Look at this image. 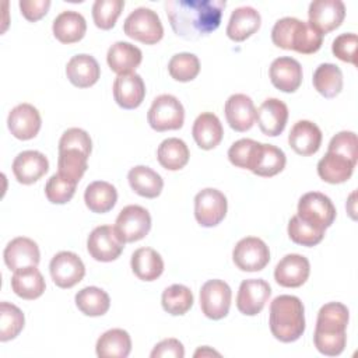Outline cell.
Returning a JSON list of instances; mask_svg holds the SVG:
<instances>
[{"label": "cell", "instance_id": "obj_1", "mask_svg": "<svg viewBox=\"0 0 358 358\" xmlns=\"http://www.w3.org/2000/svg\"><path fill=\"white\" fill-rule=\"evenodd\" d=\"M225 6V0H166L165 11L178 36L197 41L220 27Z\"/></svg>", "mask_w": 358, "mask_h": 358}, {"label": "cell", "instance_id": "obj_2", "mask_svg": "<svg viewBox=\"0 0 358 358\" xmlns=\"http://www.w3.org/2000/svg\"><path fill=\"white\" fill-rule=\"evenodd\" d=\"M271 334L282 341H296L305 331V308L295 295H278L270 303Z\"/></svg>", "mask_w": 358, "mask_h": 358}, {"label": "cell", "instance_id": "obj_3", "mask_svg": "<svg viewBox=\"0 0 358 358\" xmlns=\"http://www.w3.org/2000/svg\"><path fill=\"white\" fill-rule=\"evenodd\" d=\"M271 41L281 49L312 55L320 49L323 35L306 21L284 17L275 21L271 29Z\"/></svg>", "mask_w": 358, "mask_h": 358}, {"label": "cell", "instance_id": "obj_4", "mask_svg": "<svg viewBox=\"0 0 358 358\" xmlns=\"http://www.w3.org/2000/svg\"><path fill=\"white\" fill-rule=\"evenodd\" d=\"M123 32L134 41L145 45H154L162 39L164 27L154 10L138 7L126 17Z\"/></svg>", "mask_w": 358, "mask_h": 358}, {"label": "cell", "instance_id": "obj_5", "mask_svg": "<svg viewBox=\"0 0 358 358\" xmlns=\"http://www.w3.org/2000/svg\"><path fill=\"white\" fill-rule=\"evenodd\" d=\"M147 120L155 131L178 130L185 122L183 105L171 94L158 95L148 109Z\"/></svg>", "mask_w": 358, "mask_h": 358}, {"label": "cell", "instance_id": "obj_6", "mask_svg": "<svg viewBox=\"0 0 358 358\" xmlns=\"http://www.w3.org/2000/svg\"><path fill=\"white\" fill-rule=\"evenodd\" d=\"M124 241L112 225H99L91 231L87 239V250L96 262L116 260L124 248Z\"/></svg>", "mask_w": 358, "mask_h": 358}, {"label": "cell", "instance_id": "obj_7", "mask_svg": "<svg viewBox=\"0 0 358 358\" xmlns=\"http://www.w3.org/2000/svg\"><path fill=\"white\" fill-rule=\"evenodd\" d=\"M227 210V197L218 189L206 187L194 197V217L201 227L211 228L218 225L225 218Z\"/></svg>", "mask_w": 358, "mask_h": 358}, {"label": "cell", "instance_id": "obj_8", "mask_svg": "<svg viewBox=\"0 0 358 358\" xmlns=\"http://www.w3.org/2000/svg\"><path fill=\"white\" fill-rule=\"evenodd\" d=\"M232 291L222 280H208L200 289V308L204 316L213 320L225 317L229 312Z\"/></svg>", "mask_w": 358, "mask_h": 358}, {"label": "cell", "instance_id": "obj_9", "mask_svg": "<svg viewBox=\"0 0 358 358\" xmlns=\"http://www.w3.org/2000/svg\"><path fill=\"white\" fill-rule=\"evenodd\" d=\"M232 260L242 271H260L270 262V249L260 238L246 236L235 245Z\"/></svg>", "mask_w": 358, "mask_h": 358}, {"label": "cell", "instance_id": "obj_10", "mask_svg": "<svg viewBox=\"0 0 358 358\" xmlns=\"http://www.w3.org/2000/svg\"><path fill=\"white\" fill-rule=\"evenodd\" d=\"M298 215L319 227L329 228L336 218V207L333 201L320 192H308L298 201Z\"/></svg>", "mask_w": 358, "mask_h": 358}, {"label": "cell", "instance_id": "obj_11", "mask_svg": "<svg viewBox=\"0 0 358 358\" xmlns=\"http://www.w3.org/2000/svg\"><path fill=\"white\" fill-rule=\"evenodd\" d=\"M115 228L124 242H137L150 232L151 215L141 206H126L120 210Z\"/></svg>", "mask_w": 358, "mask_h": 358}, {"label": "cell", "instance_id": "obj_12", "mask_svg": "<svg viewBox=\"0 0 358 358\" xmlns=\"http://www.w3.org/2000/svg\"><path fill=\"white\" fill-rule=\"evenodd\" d=\"M49 271L53 282L59 288H71L84 278L85 266L78 255L63 250L52 257Z\"/></svg>", "mask_w": 358, "mask_h": 358}, {"label": "cell", "instance_id": "obj_13", "mask_svg": "<svg viewBox=\"0 0 358 358\" xmlns=\"http://www.w3.org/2000/svg\"><path fill=\"white\" fill-rule=\"evenodd\" d=\"M344 17L345 6L341 0H315L309 4L308 22L322 35L338 28Z\"/></svg>", "mask_w": 358, "mask_h": 358}, {"label": "cell", "instance_id": "obj_14", "mask_svg": "<svg viewBox=\"0 0 358 358\" xmlns=\"http://www.w3.org/2000/svg\"><path fill=\"white\" fill-rule=\"evenodd\" d=\"M271 295L270 284L263 278L243 280L236 295V308L242 315L255 316L260 313Z\"/></svg>", "mask_w": 358, "mask_h": 358}, {"label": "cell", "instance_id": "obj_15", "mask_svg": "<svg viewBox=\"0 0 358 358\" xmlns=\"http://www.w3.org/2000/svg\"><path fill=\"white\" fill-rule=\"evenodd\" d=\"M285 162L287 158L281 148L257 141L248 169L257 176L271 178L284 169Z\"/></svg>", "mask_w": 358, "mask_h": 358}, {"label": "cell", "instance_id": "obj_16", "mask_svg": "<svg viewBox=\"0 0 358 358\" xmlns=\"http://www.w3.org/2000/svg\"><path fill=\"white\" fill-rule=\"evenodd\" d=\"M41 124V115L31 103H20L14 106L7 117L8 130L18 140L34 138L39 133Z\"/></svg>", "mask_w": 358, "mask_h": 358}, {"label": "cell", "instance_id": "obj_17", "mask_svg": "<svg viewBox=\"0 0 358 358\" xmlns=\"http://www.w3.org/2000/svg\"><path fill=\"white\" fill-rule=\"evenodd\" d=\"M310 273L309 260L298 253L285 255L274 268L277 284L285 288H298L306 282Z\"/></svg>", "mask_w": 358, "mask_h": 358}, {"label": "cell", "instance_id": "obj_18", "mask_svg": "<svg viewBox=\"0 0 358 358\" xmlns=\"http://www.w3.org/2000/svg\"><path fill=\"white\" fill-rule=\"evenodd\" d=\"M302 66L289 56H281L271 62L268 77L271 84L282 92H295L302 83Z\"/></svg>", "mask_w": 358, "mask_h": 358}, {"label": "cell", "instance_id": "obj_19", "mask_svg": "<svg viewBox=\"0 0 358 358\" xmlns=\"http://www.w3.org/2000/svg\"><path fill=\"white\" fill-rule=\"evenodd\" d=\"M4 263L11 271L25 267H36L41 260V253L36 242L25 236L11 239L3 252Z\"/></svg>", "mask_w": 358, "mask_h": 358}, {"label": "cell", "instance_id": "obj_20", "mask_svg": "<svg viewBox=\"0 0 358 358\" xmlns=\"http://www.w3.org/2000/svg\"><path fill=\"white\" fill-rule=\"evenodd\" d=\"M145 96V84L137 73L119 74L113 81V98L123 109H136Z\"/></svg>", "mask_w": 358, "mask_h": 358}, {"label": "cell", "instance_id": "obj_21", "mask_svg": "<svg viewBox=\"0 0 358 358\" xmlns=\"http://www.w3.org/2000/svg\"><path fill=\"white\" fill-rule=\"evenodd\" d=\"M224 112L229 127L235 131L243 133L255 124L256 108L252 98L245 94L231 95L225 102Z\"/></svg>", "mask_w": 358, "mask_h": 358}, {"label": "cell", "instance_id": "obj_22", "mask_svg": "<svg viewBox=\"0 0 358 358\" xmlns=\"http://www.w3.org/2000/svg\"><path fill=\"white\" fill-rule=\"evenodd\" d=\"M256 120L263 134L275 137L285 129L288 120V108L277 98H267L256 110Z\"/></svg>", "mask_w": 358, "mask_h": 358}, {"label": "cell", "instance_id": "obj_23", "mask_svg": "<svg viewBox=\"0 0 358 358\" xmlns=\"http://www.w3.org/2000/svg\"><path fill=\"white\" fill-rule=\"evenodd\" d=\"M49 169V161L45 154L27 150L20 152L13 161V173L22 185H32L38 182Z\"/></svg>", "mask_w": 358, "mask_h": 358}, {"label": "cell", "instance_id": "obj_24", "mask_svg": "<svg viewBox=\"0 0 358 358\" xmlns=\"http://www.w3.org/2000/svg\"><path fill=\"white\" fill-rule=\"evenodd\" d=\"M322 138V130L310 120H298L288 134L289 147L302 157L316 154L320 148Z\"/></svg>", "mask_w": 358, "mask_h": 358}, {"label": "cell", "instance_id": "obj_25", "mask_svg": "<svg viewBox=\"0 0 358 358\" xmlns=\"http://www.w3.org/2000/svg\"><path fill=\"white\" fill-rule=\"evenodd\" d=\"M66 76L74 87L88 88L98 81L101 76V67L94 56L80 53L67 62Z\"/></svg>", "mask_w": 358, "mask_h": 358}, {"label": "cell", "instance_id": "obj_26", "mask_svg": "<svg viewBox=\"0 0 358 358\" xmlns=\"http://www.w3.org/2000/svg\"><path fill=\"white\" fill-rule=\"evenodd\" d=\"M262 24V17L259 11L250 6H242L235 8L231 13L228 25H227V36L235 42H242L252 36Z\"/></svg>", "mask_w": 358, "mask_h": 358}, {"label": "cell", "instance_id": "obj_27", "mask_svg": "<svg viewBox=\"0 0 358 358\" xmlns=\"http://www.w3.org/2000/svg\"><path fill=\"white\" fill-rule=\"evenodd\" d=\"M143 60L141 50L130 42H115L106 53V62L112 71L119 74L134 73Z\"/></svg>", "mask_w": 358, "mask_h": 358}, {"label": "cell", "instance_id": "obj_28", "mask_svg": "<svg viewBox=\"0 0 358 358\" xmlns=\"http://www.w3.org/2000/svg\"><path fill=\"white\" fill-rule=\"evenodd\" d=\"M52 31L55 38L66 45L76 43L81 41L87 31L85 18L73 10L62 11L55 20L52 25Z\"/></svg>", "mask_w": 358, "mask_h": 358}, {"label": "cell", "instance_id": "obj_29", "mask_svg": "<svg viewBox=\"0 0 358 358\" xmlns=\"http://www.w3.org/2000/svg\"><path fill=\"white\" fill-rule=\"evenodd\" d=\"M348 320H350V312L344 303L341 302L324 303L317 312L315 333L343 334L347 330Z\"/></svg>", "mask_w": 358, "mask_h": 358}, {"label": "cell", "instance_id": "obj_30", "mask_svg": "<svg viewBox=\"0 0 358 358\" xmlns=\"http://www.w3.org/2000/svg\"><path fill=\"white\" fill-rule=\"evenodd\" d=\"M192 134L196 144L201 150H213L221 143L224 129L217 115L211 112H203L196 117L192 127Z\"/></svg>", "mask_w": 358, "mask_h": 358}, {"label": "cell", "instance_id": "obj_31", "mask_svg": "<svg viewBox=\"0 0 358 358\" xmlns=\"http://www.w3.org/2000/svg\"><path fill=\"white\" fill-rule=\"evenodd\" d=\"M355 165L357 164L351 159L337 152L327 151L324 157L317 162V175L322 180L331 185L344 183L351 178Z\"/></svg>", "mask_w": 358, "mask_h": 358}, {"label": "cell", "instance_id": "obj_32", "mask_svg": "<svg viewBox=\"0 0 358 358\" xmlns=\"http://www.w3.org/2000/svg\"><path fill=\"white\" fill-rule=\"evenodd\" d=\"M45 278L36 267H25L14 271L11 277V288L14 294L22 299L32 301L45 292Z\"/></svg>", "mask_w": 358, "mask_h": 358}, {"label": "cell", "instance_id": "obj_33", "mask_svg": "<svg viewBox=\"0 0 358 358\" xmlns=\"http://www.w3.org/2000/svg\"><path fill=\"white\" fill-rule=\"evenodd\" d=\"M130 187L141 197L155 199L161 194L164 180L159 173L145 165H137L127 173Z\"/></svg>", "mask_w": 358, "mask_h": 358}, {"label": "cell", "instance_id": "obj_34", "mask_svg": "<svg viewBox=\"0 0 358 358\" xmlns=\"http://www.w3.org/2000/svg\"><path fill=\"white\" fill-rule=\"evenodd\" d=\"M134 275L143 281H154L164 271L161 255L151 248H138L133 252L130 260Z\"/></svg>", "mask_w": 358, "mask_h": 358}, {"label": "cell", "instance_id": "obj_35", "mask_svg": "<svg viewBox=\"0 0 358 358\" xmlns=\"http://www.w3.org/2000/svg\"><path fill=\"white\" fill-rule=\"evenodd\" d=\"M95 351L99 358H126L131 351V338L123 329H110L99 336Z\"/></svg>", "mask_w": 358, "mask_h": 358}, {"label": "cell", "instance_id": "obj_36", "mask_svg": "<svg viewBox=\"0 0 358 358\" xmlns=\"http://www.w3.org/2000/svg\"><path fill=\"white\" fill-rule=\"evenodd\" d=\"M84 201L90 211L103 214L110 211L117 201L116 187L105 180L91 182L84 193Z\"/></svg>", "mask_w": 358, "mask_h": 358}, {"label": "cell", "instance_id": "obj_37", "mask_svg": "<svg viewBox=\"0 0 358 358\" xmlns=\"http://www.w3.org/2000/svg\"><path fill=\"white\" fill-rule=\"evenodd\" d=\"M189 148L186 143L178 137L165 138L157 150L159 165L168 171H179L189 162Z\"/></svg>", "mask_w": 358, "mask_h": 358}, {"label": "cell", "instance_id": "obj_38", "mask_svg": "<svg viewBox=\"0 0 358 358\" xmlns=\"http://www.w3.org/2000/svg\"><path fill=\"white\" fill-rule=\"evenodd\" d=\"M312 83L322 96L334 98L343 90V73L333 63H322L316 67Z\"/></svg>", "mask_w": 358, "mask_h": 358}, {"label": "cell", "instance_id": "obj_39", "mask_svg": "<svg viewBox=\"0 0 358 358\" xmlns=\"http://www.w3.org/2000/svg\"><path fill=\"white\" fill-rule=\"evenodd\" d=\"M76 306L85 316H102L109 310L110 298L98 287H85L76 294Z\"/></svg>", "mask_w": 358, "mask_h": 358}, {"label": "cell", "instance_id": "obj_40", "mask_svg": "<svg viewBox=\"0 0 358 358\" xmlns=\"http://www.w3.org/2000/svg\"><path fill=\"white\" fill-rule=\"evenodd\" d=\"M88 157L77 148H66L59 151L57 173L67 180L78 183L88 168Z\"/></svg>", "mask_w": 358, "mask_h": 358}, {"label": "cell", "instance_id": "obj_41", "mask_svg": "<svg viewBox=\"0 0 358 358\" xmlns=\"http://www.w3.org/2000/svg\"><path fill=\"white\" fill-rule=\"evenodd\" d=\"M193 294L190 288L182 284H172L166 287L161 296V303L165 312L172 316H182L193 306Z\"/></svg>", "mask_w": 358, "mask_h": 358}, {"label": "cell", "instance_id": "obj_42", "mask_svg": "<svg viewBox=\"0 0 358 358\" xmlns=\"http://www.w3.org/2000/svg\"><path fill=\"white\" fill-rule=\"evenodd\" d=\"M323 228H319L305 220H302L298 214L291 217L288 222V236L294 243L302 245V246H315L322 242L324 236Z\"/></svg>", "mask_w": 358, "mask_h": 358}, {"label": "cell", "instance_id": "obj_43", "mask_svg": "<svg viewBox=\"0 0 358 358\" xmlns=\"http://www.w3.org/2000/svg\"><path fill=\"white\" fill-rule=\"evenodd\" d=\"M24 324L25 317L18 306L6 301L0 303V341L15 338L24 329Z\"/></svg>", "mask_w": 358, "mask_h": 358}, {"label": "cell", "instance_id": "obj_44", "mask_svg": "<svg viewBox=\"0 0 358 358\" xmlns=\"http://www.w3.org/2000/svg\"><path fill=\"white\" fill-rule=\"evenodd\" d=\"M168 71L171 77L180 83L192 81L200 73V60L196 55L189 52L176 53L168 63Z\"/></svg>", "mask_w": 358, "mask_h": 358}, {"label": "cell", "instance_id": "obj_45", "mask_svg": "<svg viewBox=\"0 0 358 358\" xmlns=\"http://www.w3.org/2000/svg\"><path fill=\"white\" fill-rule=\"evenodd\" d=\"M123 7V0H96L92 6V20L95 25L101 29L113 28Z\"/></svg>", "mask_w": 358, "mask_h": 358}, {"label": "cell", "instance_id": "obj_46", "mask_svg": "<svg viewBox=\"0 0 358 358\" xmlns=\"http://www.w3.org/2000/svg\"><path fill=\"white\" fill-rule=\"evenodd\" d=\"M77 183L64 179L59 173H53L45 185V194L50 203L64 204L73 199Z\"/></svg>", "mask_w": 358, "mask_h": 358}, {"label": "cell", "instance_id": "obj_47", "mask_svg": "<svg viewBox=\"0 0 358 358\" xmlns=\"http://www.w3.org/2000/svg\"><path fill=\"white\" fill-rule=\"evenodd\" d=\"M327 151L337 152L357 164V161H358L357 134L354 131H347V130L337 133L336 136L331 137Z\"/></svg>", "mask_w": 358, "mask_h": 358}, {"label": "cell", "instance_id": "obj_48", "mask_svg": "<svg viewBox=\"0 0 358 358\" xmlns=\"http://www.w3.org/2000/svg\"><path fill=\"white\" fill-rule=\"evenodd\" d=\"M357 45H358V36L354 32L341 34L336 36V39L331 43V52L333 55L351 64H357Z\"/></svg>", "mask_w": 358, "mask_h": 358}, {"label": "cell", "instance_id": "obj_49", "mask_svg": "<svg viewBox=\"0 0 358 358\" xmlns=\"http://www.w3.org/2000/svg\"><path fill=\"white\" fill-rule=\"evenodd\" d=\"M313 343L316 350L327 357H337L340 355L347 344V333L343 334H323L315 333Z\"/></svg>", "mask_w": 358, "mask_h": 358}, {"label": "cell", "instance_id": "obj_50", "mask_svg": "<svg viewBox=\"0 0 358 358\" xmlns=\"http://www.w3.org/2000/svg\"><path fill=\"white\" fill-rule=\"evenodd\" d=\"M66 148H77L90 155L92 150V141L90 134L78 127L67 129L59 140V151Z\"/></svg>", "mask_w": 358, "mask_h": 358}, {"label": "cell", "instance_id": "obj_51", "mask_svg": "<svg viewBox=\"0 0 358 358\" xmlns=\"http://www.w3.org/2000/svg\"><path fill=\"white\" fill-rule=\"evenodd\" d=\"M256 143L257 141H255L252 138H241V140L235 141L228 150L229 162L238 168L248 169Z\"/></svg>", "mask_w": 358, "mask_h": 358}, {"label": "cell", "instance_id": "obj_52", "mask_svg": "<svg viewBox=\"0 0 358 358\" xmlns=\"http://www.w3.org/2000/svg\"><path fill=\"white\" fill-rule=\"evenodd\" d=\"M151 358H183L185 357V348L183 344L176 338H165L155 344L152 348Z\"/></svg>", "mask_w": 358, "mask_h": 358}, {"label": "cell", "instance_id": "obj_53", "mask_svg": "<svg viewBox=\"0 0 358 358\" xmlns=\"http://www.w3.org/2000/svg\"><path fill=\"white\" fill-rule=\"evenodd\" d=\"M50 7L49 0H21L20 10L21 14L31 22H35L46 15Z\"/></svg>", "mask_w": 358, "mask_h": 358}, {"label": "cell", "instance_id": "obj_54", "mask_svg": "<svg viewBox=\"0 0 358 358\" xmlns=\"http://www.w3.org/2000/svg\"><path fill=\"white\" fill-rule=\"evenodd\" d=\"M213 355L220 357L221 354H220V352H217V351H214V350H211V348H210V347H207V345L200 347V348L194 352V357H196V358H199V357H213Z\"/></svg>", "mask_w": 358, "mask_h": 358}]
</instances>
